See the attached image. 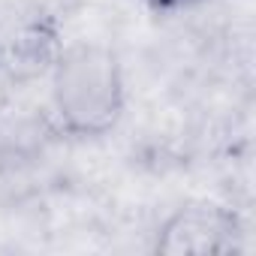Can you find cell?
I'll list each match as a JSON object with an SVG mask.
<instances>
[{"instance_id":"1","label":"cell","mask_w":256,"mask_h":256,"mask_svg":"<svg viewBox=\"0 0 256 256\" xmlns=\"http://www.w3.org/2000/svg\"><path fill=\"white\" fill-rule=\"evenodd\" d=\"M52 108L76 139L108 136L126 108L120 58L102 42H72L52 64Z\"/></svg>"},{"instance_id":"2","label":"cell","mask_w":256,"mask_h":256,"mask_svg":"<svg viewBox=\"0 0 256 256\" xmlns=\"http://www.w3.org/2000/svg\"><path fill=\"white\" fill-rule=\"evenodd\" d=\"M241 235H244L241 220L229 208L199 202V205L178 208L157 229L154 250L166 253V256H178V253H232V250L241 247Z\"/></svg>"},{"instance_id":"3","label":"cell","mask_w":256,"mask_h":256,"mask_svg":"<svg viewBox=\"0 0 256 256\" xmlns=\"http://www.w3.org/2000/svg\"><path fill=\"white\" fill-rule=\"evenodd\" d=\"M145 4L157 12H178V10H193V6H202L208 0H145Z\"/></svg>"}]
</instances>
